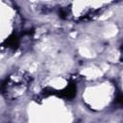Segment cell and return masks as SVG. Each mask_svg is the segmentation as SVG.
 I'll list each match as a JSON object with an SVG mask.
<instances>
[{
    "mask_svg": "<svg viewBox=\"0 0 123 123\" xmlns=\"http://www.w3.org/2000/svg\"><path fill=\"white\" fill-rule=\"evenodd\" d=\"M30 76L24 71L14 72L4 85V94L7 98L14 99L20 96L27 89L30 83Z\"/></svg>",
    "mask_w": 123,
    "mask_h": 123,
    "instance_id": "6da1fadb",
    "label": "cell"
}]
</instances>
